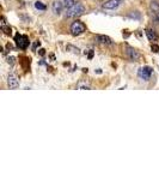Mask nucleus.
<instances>
[{
	"mask_svg": "<svg viewBox=\"0 0 159 180\" xmlns=\"http://www.w3.org/2000/svg\"><path fill=\"white\" fill-rule=\"evenodd\" d=\"M85 30H86V27L80 20L73 22V24L71 25V31H72L73 35H80V34H83Z\"/></svg>",
	"mask_w": 159,
	"mask_h": 180,
	"instance_id": "2",
	"label": "nucleus"
},
{
	"mask_svg": "<svg viewBox=\"0 0 159 180\" xmlns=\"http://www.w3.org/2000/svg\"><path fill=\"white\" fill-rule=\"evenodd\" d=\"M151 7L153 8V11H154V12H157V11H159V4H158L157 1H152V4H151Z\"/></svg>",
	"mask_w": 159,
	"mask_h": 180,
	"instance_id": "14",
	"label": "nucleus"
},
{
	"mask_svg": "<svg viewBox=\"0 0 159 180\" xmlns=\"http://www.w3.org/2000/svg\"><path fill=\"white\" fill-rule=\"evenodd\" d=\"M127 55H128V58L132 61H138L141 58L140 53L138 51H135L134 48H132V47H127Z\"/></svg>",
	"mask_w": 159,
	"mask_h": 180,
	"instance_id": "6",
	"label": "nucleus"
},
{
	"mask_svg": "<svg viewBox=\"0 0 159 180\" xmlns=\"http://www.w3.org/2000/svg\"><path fill=\"white\" fill-rule=\"evenodd\" d=\"M7 84H8V88L10 89H17L19 86V81L15 73H11L8 75V78H7Z\"/></svg>",
	"mask_w": 159,
	"mask_h": 180,
	"instance_id": "5",
	"label": "nucleus"
},
{
	"mask_svg": "<svg viewBox=\"0 0 159 180\" xmlns=\"http://www.w3.org/2000/svg\"><path fill=\"white\" fill-rule=\"evenodd\" d=\"M128 16H129L130 18H134V19H140V13L138 12V11H135L134 13H132V12H130Z\"/></svg>",
	"mask_w": 159,
	"mask_h": 180,
	"instance_id": "13",
	"label": "nucleus"
},
{
	"mask_svg": "<svg viewBox=\"0 0 159 180\" xmlns=\"http://www.w3.org/2000/svg\"><path fill=\"white\" fill-rule=\"evenodd\" d=\"M16 43L20 49H27L28 46H29V39L25 35H19V34H17L16 35Z\"/></svg>",
	"mask_w": 159,
	"mask_h": 180,
	"instance_id": "3",
	"label": "nucleus"
},
{
	"mask_svg": "<svg viewBox=\"0 0 159 180\" xmlns=\"http://www.w3.org/2000/svg\"><path fill=\"white\" fill-rule=\"evenodd\" d=\"M96 40L99 43H103V44H112L111 39L109 36H105V35H97L96 36Z\"/></svg>",
	"mask_w": 159,
	"mask_h": 180,
	"instance_id": "9",
	"label": "nucleus"
},
{
	"mask_svg": "<svg viewBox=\"0 0 159 180\" xmlns=\"http://www.w3.org/2000/svg\"><path fill=\"white\" fill-rule=\"evenodd\" d=\"M152 72H153L152 67H150V66H144V67H141V69L139 70L138 76L141 78V79H144V81H149L151 75H152Z\"/></svg>",
	"mask_w": 159,
	"mask_h": 180,
	"instance_id": "4",
	"label": "nucleus"
},
{
	"mask_svg": "<svg viewBox=\"0 0 159 180\" xmlns=\"http://www.w3.org/2000/svg\"><path fill=\"white\" fill-rule=\"evenodd\" d=\"M78 3V0H63V5H65V7H71V6H73V5H75Z\"/></svg>",
	"mask_w": 159,
	"mask_h": 180,
	"instance_id": "11",
	"label": "nucleus"
},
{
	"mask_svg": "<svg viewBox=\"0 0 159 180\" xmlns=\"http://www.w3.org/2000/svg\"><path fill=\"white\" fill-rule=\"evenodd\" d=\"M146 35L150 41H157V39H158L157 32L153 29H146Z\"/></svg>",
	"mask_w": 159,
	"mask_h": 180,
	"instance_id": "10",
	"label": "nucleus"
},
{
	"mask_svg": "<svg viewBox=\"0 0 159 180\" xmlns=\"http://www.w3.org/2000/svg\"><path fill=\"white\" fill-rule=\"evenodd\" d=\"M79 89H87V90H90V86L89 85H79Z\"/></svg>",
	"mask_w": 159,
	"mask_h": 180,
	"instance_id": "19",
	"label": "nucleus"
},
{
	"mask_svg": "<svg viewBox=\"0 0 159 180\" xmlns=\"http://www.w3.org/2000/svg\"><path fill=\"white\" fill-rule=\"evenodd\" d=\"M7 61H8V64L12 65V64L15 63V58H13V57H11V58H8V59H7Z\"/></svg>",
	"mask_w": 159,
	"mask_h": 180,
	"instance_id": "18",
	"label": "nucleus"
},
{
	"mask_svg": "<svg viewBox=\"0 0 159 180\" xmlns=\"http://www.w3.org/2000/svg\"><path fill=\"white\" fill-rule=\"evenodd\" d=\"M63 7H65L63 3H61V1H54V4H53V11H54V13L60 15L62 12Z\"/></svg>",
	"mask_w": 159,
	"mask_h": 180,
	"instance_id": "8",
	"label": "nucleus"
},
{
	"mask_svg": "<svg viewBox=\"0 0 159 180\" xmlns=\"http://www.w3.org/2000/svg\"><path fill=\"white\" fill-rule=\"evenodd\" d=\"M151 48H152V51H153L154 53H158V52H159V47L157 46V44H152Z\"/></svg>",
	"mask_w": 159,
	"mask_h": 180,
	"instance_id": "17",
	"label": "nucleus"
},
{
	"mask_svg": "<svg viewBox=\"0 0 159 180\" xmlns=\"http://www.w3.org/2000/svg\"><path fill=\"white\" fill-rule=\"evenodd\" d=\"M67 49H73L72 52H73V53H75V54H79V53H80L79 48H75V47H73V46H67Z\"/></svg>",
	"mask_w": 159,
	"mask_h": 180,
	"instance_id": "15",
	"label": "nucleus"
},
{
	"mask_svg": "<svg viewBox=\"0 0 159 180\" xmlns=\"http://www.w3.org/2000/svg\"><path fill=\"white\" fill-rule=\"evenodd\" d=\"M3 30H4V32L6 34V35H10L11 34V28L10 27H4L3 25Z\"/></svg>",
	"mask_w": 159,
	"mask_h": 180,
	"instance_id": "16",
	"label": "nucleus"
},
{
	"mask_svg": "<svg viewBox=\"0 0 159 180\" xmlns=\"http://www.w3.org/2000/svg\"><path fill=\"white\" fill-rule=\"evenodd\" d=\"M40 54H41V55H44V54H45V52H44V49H43V48H42V49H40Z\"/></svg>",
	"mask_w": 159,
	"mask_h": 180,
	"instance_id": "21",
	"label": "nucleus"
},
{
	"mask_svg": "<svg viewBox=\"0 0 159 180\" xmlns=\"http://www.w3.org/2000/svg\"><path fill=\"white\" fill-rule=\"evenodd\" d=\"M85 12V7L82 5V4H79L77 3L75 5L71 6V7H68L66 10V17L67 18H72V17H78V16H80Z\"/></svg>",
	"mask_w": 159,
	"mask_h": 180,
	"instance_id": "1",
	"label": "nucleus"
},
{
	"mask_svg": "<svg viewBox=\"0 0 159 180\" xmlns=\"http://www.w3.org/2000/svg\"><path fill=\"white\" fill-rule=\"evenodd\" d=\"M156 18H157V20L159 22V11H157V12H156Z\"/></svg>",
	"mask_w": 159,
	"mask_h": 180,
	"instance_id": "20",
	"label": "nucleus"
},
{
	"mask_svg": "<svg viewBox=\"0 0 159 180\" xmlns=\"http://www.w3.org/2000/svg\"><path fill=\"white\" fill-rule=\"evenodd\" d=\"M122 1L123 0H108L107 3H104L103 7L107 8V10H114V8L119 7L122 4Z\"/></svg>",
	"mask_w": 159,
	"mask_h": 180,
	"instance_id": "7",
	"label": "nucleus"
},
{
	"mask_svg": "<svg viewBox=\"0 0 159 180\" xmlns=\"http://www.w3.org/2000/svg\"><path fill=\"white\" fill-rule=\"evenodd\" d=\"M35 7H36L37 10H41V11H44L45 8H47V6H45L43 3H41V1H36V3H35Z\"/></svg>",
	"mask_w": 159,
	"mask_h": 180,
	"instance_id": "12",
	"label": "nucleus"
}]
</instances>
